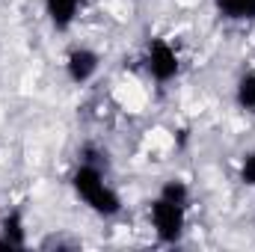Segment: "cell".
<instances>
[{"instance_id":"obj_1","label":"cell","mask_w":255,"mask_h":252,"mask_svg":"<svg viewBox=\"0 0 255 252\" xmlns=\"http://www.w3.org/2000/svg\"><path fill=\"white\" fill-rule=\"evenodd\" d=\"M71 184L77 190V196H80L95 214H101V217H116V214L122 211V199L116 196V190H110L104 184V175H101L98 166L83 163V166L74 172Z\"/></svg>"},{"instance_id":"obj_2","label":"cell","mask_w":255,"mask_h":252,"mask_svg":"<svg viewBox=\"0 0 255 252\" xmlns=\"http://www.w3.org/2000/svg\"><path fill=\"white\" fill-rule=\"evenodd\" d=\"M151 223H154V232L163 244H175L184 235V208L157 196L151 202Z\"/></svg>"},{"instance_id":"obj_3","label":"cell","mask_w":255,"mask_h":252,"mask_svg":"<svg viewBox=\"0 0 255 252\" xmlns=\"http://www.w3.org/2000/svg\"><path fill=\"white\" fill-rule=\"evenodd\" d=\"M145 65H148V74H151L157 83H169V80L178 77V71H181V60H178L175 48H172L166 39H151V42H148Z\"/></svg>"},{"instance_id":"obj_4","label":"cell","mask_w":255,"mask_h":252,"mask_svg":"<svg viewBox=\"0 0 255 252\" xmlns=\"http://www.w3.org/2000/svg\"><path fill=\"white\" fill-rule=\"evenodd\" d=\"M98 63H101V57H98L95 51H89V48H74V51L68 54V60H65V71H68L71 83H86V80L95 77Z\"/></svg>"},{"instance_id":"obj_5","label":"cell","mask_w":255,"mask_h":252,"mask_svg":"<svg viewBox=\"0 0 255 252\" xmlns=\"http://www.w3.org/2000/svg\"><path fill=\"white\" fill-rule=\"evenodd\" d=\"M0 232H3V238H0V250H24L27 247V232H24V217H21V211H9L6 217H3V223H0Z\"/></svg>"},{"instance_id":"obj_6","label":"cell","mask_w":255,"mask_h":252,"mask_svg":"<svg viewBox=\"0 0 255 252\" xmlns=\"http://www.w3.org/2000/svg\"><path fill=\"white\" fill-rule=\"evenodd\" d=\"M86 0H45V9H48V18L57 30H68L77 18V12L83 9Z\"/></svg>"},{"instance_id":"obj_7","label":"cell","mask_w":255,"mask_h":252,"mask_svg":"<svg viewBox=\"0 0 255 252\" xmlns=\"http://www.w3.org/2000/svg\"><path fill=\"white\" fill-rule=\"evenodd\" d=\"M220 15L229 21H255V0H214Z\"/></svg>"},{"instance_id":"obj_8","label":"cell","mask_w":255,"mask_h":252,"mask_svg":"<svg viewBox=\"0 0 255 252\" xmlns=\"http://www.w3.org/2000/svg\"><path fill=\"white\" fill-rule=\"evenodd\" d=\"M235 98H238V107H241V110L255 113V71H247V74L238 80Z\"/></svg>"},{"instance_id":"obj_9","label":"cell","mask_w":255,"mask_h":252,"mask_svg":"<svg viewBox=\"0 0 255 252\" xmlns=\"http://www.w3.org/2000/svg\"><path fill=\"white\" fill-rule=\"evenodd\" d=\"M160 199H166V202H172V205L187 208V202H190V187H187L184 181L172 178V181H166V184L160 187Z\"/></svg>"},{"instance_id":"obj_10","label":"cell","mask_w":255,"mask_h":252,"mask_svg":"<svg viewBox=\"0 0 255 252\" xmlns=\"http://www.w3.org/2000/svg\"><path fill=\"white\" fill-rule=\"evenodd\" d=\"M241 181L247 187H255V151H250L244 157V163H241Z\"/></svg>"}]
</instances>
